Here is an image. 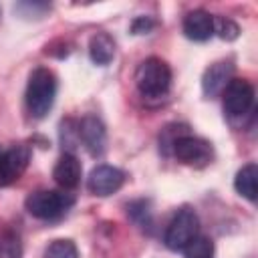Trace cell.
I'll list each match as a JSON object with an SVG mask.
<instances>
[{
  "label": "cell",
  "instance_id": "1",
  "mask_svg": "<svg viewBox=\"0 0 258 258\" xmlns=\"http://www.w3.org/2000/svg\"><path fill=\"white\" fill-rule=\"evenodd\" d=\"M54 97H56L54 73L46 67L34 69L28 77V85L24 93V103H26V111L30 113V117L34 119L46 117V113L52 109Z\"/></svg>",
  "mask_w": 258,
  "mask_h": 258
},
{
  "label": "cell",
  "instance_id": "2",
  "mask_svg": "<svg viewBox=\"0 0 258 258\" xmlns=\"http://www.w3.org/2000/svg\"><path fill=\"white\" fill-rule=\"evenodd\" d=\"M135 85L143 97H161L171 87V69L157 56L145 58L135 71Z\"/></svg>",
  "mask_w": 258,
  "mask_h": 258
},
{
  "label": "cell",
  "instance_id": "3",
  "mask_svg": "<svg viewBox=\"0 0 258 258\" xmlns=\"http://www.w3.org/2000/svg\"><path fill=\"white\" fill-rule=\"evenodd\" d=\"M73 204H75V198L71 194L54 191V189L32 191L24 202L26 212L38 220H56V218L64 216Z\"/></svg>",
  "mask_w": 258,
  "mask_h": 258
},
{
  "label": "cell",
  "instance_id": "4",
  "mask_svg": "<svg viewBox=\"0 0 258 258\" xmlns=\"http://www.w3.org/2000/svg\"><path fill=\"white\" fill-rule=\"evenodd\" d=\"M200 232V220L198 214L191 208H181L171 218L163 242L169 250H183Z\"/></svg>",
  "mask_w": 258,
  "mask_h": 258
},
{
  "label": "cell",
  "instance_id": "5",
  "mask_svg": "<svg viewBox=\"0 0 258 258\" xmlns=\"http://www.w3.org/2000/svg\"><path fill=\"white\" fill-rule=\"evenodd\" d=\"M171 149H173V155L177 157V161H181L185 165H191V167H206L214 159L212 143L202 139V137L189 135V133L179 135L173 141Z\"/></svg>",
  "mask_w": 258,
  "mask_h": 258
},
{
  "label": "cell",
  "instance_id": "6",
  "mask_svg": "<svg viewBox=\"0 0 258 258\" xmlns=\"http://www.w3.org/2000/svg\"><path fill=\"white\" fill-rule=\"evenodd\" d=\"M224 111L230 117H242L252 109L254 103V87L246 79H232L222 91Z\"/></svg>",
  "mask_w": 258,
  "mask_h": 258
},
{
  "label": "cell",
  "instance_id": "7",
  "mask_svg": "<svg viewBox=\"0 0 258 258\" xmlns=\"http://www.w3.org/2000/svg\"><path fill=\"white\" fill-rule=\"evenodd\" d=\"M123 183H125V171L115 165H107V163L93 167V171L89 173V179H87L89 191L99 198H107V196L115 194Z\"/></svg>",
  "mask_w": 258,
  "mask_h": 258
},
{
  "label": "cell",
  "instance_id": "8",
  "mask_svg": "<svg viewBox=\"0 0 258 258\" xmlns=\"http://www.w3.org/2000/svg\"><path fill=\"white\" fill-rule=\"evenodd\" d=\"M30 161V149L26 145H12L8 149L0 147V187L16 181Z\"/></svg>",
  "mask_w": 258,
  "mask_h": 258
},
{
  "label": "cell",
  "instance_id": "9",
  "mask_svg": "<svg viewBox=\"0 0 258 258\" xmlns=\"http://www.w3.org/2000/svg\"><path fill=\"white\" fill-rule=\"evenodd\" d=\"M77 133H79V139L83 141L85 149L91 153V155H101L105 151V145H107V131H105V125L99 117L95 115H87L79 121L77 125Z\"/></svg>",
  "mask_w": 258,
  "mask_h": 258
},
{
  "label": "cell",
  "instance_id": "10",
  "mask_svg": "<svg viewBox=\"0 0 258 258\" xmlns=\"http://www.w3.org/2000/svg\"><path fill=\"white\" fill-rule=\"evenodd\" d=\"M234 62L232 60H216L214 64H210L202 77V89L206 97H216L220 95L226 85L234 79Z\"/></svg>",
  "mask_w": 258,
  "mask_h": 258
},
{
  "label": "cell",
  "instance_id": "11",
  "mask_svg": "<svg viewBox=\"0 0 258 258\" xmlns=\"http://www.w3.org/2000/svg\"><path fill=\"white\" fill-rule=\"evenodd\" d=\"M181 28L189 40L204 42L214 34V16L206 10H191L185 14Z\"/></svg>",
  "mask_w": 258,
  "mask_h": 258
},
{
  "label": "cell",
  "instance_id": "12",
  "mask_svg": "<svg viewBox=\"0 0 258 258\" xmlns=\"http://www.w3.org/2000/svg\"><path fill=\"white\" fill-rule=\"evenodd\" d=\"M81 173H83L81 161L73 153H62L52 169V177L62 189H75L81 181Z\"/></svg>",
  "mask_w": 258,
  "mask_h": 258
},
{
  "label": "cell",
  "instance_id": "13",
  "mask_svg": "<svg viewBox=\"0 0 258 258\" xmlns=\"http://www.w3.org/2000/svg\"><path fill=\"white\" fill-rule=\"evenodd\" d=\"M89 56L95 64H109L115 58V40L107 32H97L89 40Z\"/></svg>",
  "mask_w": 258,
  "mask_h": 258
},
{
  "label": "cell",
  "instance_id": "14",
  "mask_svg": "<svg viewBox=\"0 0 258 258\" xmlns=\"http://www.w3.org/2000/svg\"><path fill=\"white\" fill-rule=\"evenodd\" d=\"M256 181H258L256 163H246L242 169H238V173L234 177V187L248 202H256Z\"/></svg>",
  "mask_w": 258,
  "mask_h": 258
},
{
  "label": "cell",
  "instance_id": "15",
  "mask_svg": "<svg viewBox=\"0 0 258 258\" xmlns=\"http://www.w3.org/2000/svg\"><path fill=\"white\" fill-rule=\"evenodd\" d=\"M181 252L185 258H212L214 256V242L210 238L198 234Z\"/></svg>",
  "mask_w": 258,
  "mask_h": 258
},
{
  "label": "cell",
  "instance_id": "16",
  "mask_svg": "<svg viewBox=\"0 0 258 258\" xmlns=\"http://www.w3.org/2000/svg\"><path fill=\"white\" fill-rule=\"evenodd\" d=\"M44 258H79V250L73 240H54L46 246Z\"/></svg>",
  "mask_w": 258,
  "mask_h": 258
},
{
  "label": "cell",
  "instance_id": "17",
  "mask_svg": "<svg viewBox=\"0 0 258 258\" xmlns=\"http://www.w3.org/2000/svg\"><path fill=\"white\" fill-rule=\"evenodd\" d=\"M214 34H218L222 40H236L240 34V26L226 16H218L214 18Z\"/></svg>",
  "mask_w": 258,
  "mask_h": 258
},
{
  "label": "cell",
  "instance_id": "18",
  "mask_svg": "<svg viewBox=\"0 0 258 258\" xmlns=\"http://www.w3.org/2000/svg\"><path fill=\"white\" fill-rule=\"evenodd\" d=\"M0 258H22V246L16 234L6 232L0 236Z\"/></svg>",
  "mask_w": 258,
  "mask_h": 258
},
{
  "label": "cell",
  "instance_id": "19",
  "mask_svg": "<svg viewBox=\"0 0 258 258\" xmlns=\"http://www.w3.org/2000/svg\"><path fill=\"white\" fill-rule=\"evenodd\" d=\"M155 28V20L149 16H139L131 22V32L133 34H149Z\"/></svg>",
  "mask_w": 258,
  "mask_h": 258
}]
</instances>
